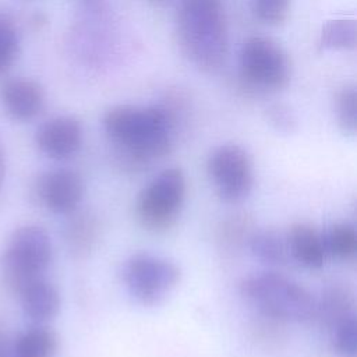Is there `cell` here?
Instances as JSON below:
<instances>
[{
	"label": "cell",
	"mask_w": 357,
	"mask_h": 357,
	"mask_svg": "<svg viewBox=\"0 0 357 357\" xmlns=\"http://www.w3.org/2000/svg\"><path fill=\"white\" fill-rule=\"evenodd\" d=\"M354 291L343 282H332L322 289L321 297L317 300L315 318L322 326L332 328L342 319L354 312Z\"/></svg>",
	"instance_id": "cell-14"
},
{
	"label": "cell",
	"mask_w": 357,
	"mask_h": 357,
	"mask_svg": "<svg viewBox=\"0 0 357 357\" xmlns=\"http://www.w3.org/2000/svg\"><path fill=\"white\" fill-rule=\"evenodd\" d=\"M357 42V25L350 18L328 21L319 36V47L329 50H351Z\"/></svg>",
	"instance_id": "cell-20"
},
{
	"label": "cell",
	"mask_w": 357,
	"mask_h": 357,
	"mask_svg": "<svg viewBox=\"0 0 357 357\" xmlns=\"http://www.w3.org/2000/svg\"><path fill=\"white\" fill-rule=\"evenodd\" d=\"M286 240L290 258L301 266L317 271L325 265L328 252L324 234L314 225L307 222L293 223L286 234Z\"/></svg>",
	"instance_id": "cell-12"
},
{
	"label": "cell",
	"mask_w": 357,
	"mask_h": 357,
	"mask_svg": "<svg viewBox=\"0 0 357 357\" xmlns=\"http://www.w3.org/2000/svg\"><path fill=\"white\" fill-rule=\"evenodd\" d=\"M18 294L25 315L35 322L50 321L60 310L59 290L42 276L28 282Z\"/></svg>",
	"instance_id": "cell-13"
},
{
	"label": "cell",
	"mask_w": 357,
	"mask_h": 357,
	"mask_svg": "<svg viewBox=\"0 0 357 357\" xmlns=\"http://www.w3.org/2000/svg\"><path fill=\"white\" fill-rule=\"evenodd\" d=\"M176 32L183 53L202 70L219 68L227 56L229 33L220 0H181Z\"/></svg>",
	"instance_id": "cell-2"
},
{
	"label": "cell",
	"mask_w": 357,
	"mask_h": 357,
	"mask_svg": "<svg viewBox=\"0 0 357 357\" xmlns=\"http://www.w3.org/2000/svg\"><path fill=\"white\" fill-rule=\"evenodd\" d=\"M155 1H165V0H155Z\"/></svg>",
	"instance_id": "cell-29"
},
{
	"label": "cell",
	"mask_w": 357,
	"mask_h": 357,
	"mask_svg": "<svg viewBox=\"0 0 357 357\" xmlns=\"http://www.w3.org/2000/svg\"><path fill=\"white\" fill-rule=\"evenodd\" d=\"M85 192L79 173L73 169H54L45 173L38 183L40 202L53 213L70 215L78 209Z\"/></svg>",
	"instance_id": "cell-9"
},
{
	"label": "cell",
	"mask_w": 357,
	"mask_h": 357,
	"mask_svg": "<svg viewBox=\"0 0 357 357\" xmlns=\"http://www.w3.org/2000/svg\"><path fill=\"white\" fill-rule=\"evenodd\" d=\"M255 229L252 219L247 213H233L222 220L218 227L216 238L222 251L236 254L241 248L247 247Z\"/></svg>",
	"instance_id": "cell-18"
},
{
	"label": "cell",
	"mask_w": 357,
	"mask_h": 357,
	"mask_svg": "<svg viewBox=\"0 0 357 357\" xmlns=\"http://www.w3.org/2000/svg\"><path fill=\"white\" fill-rule=\"evenodd\" d=\"M187 178L180 167L160 170L138 194L135 215L141 226L163 233L174 226L184 206Z\"/></svg>",
	"instance_id": "cell-4"
},
{
	"label": "cell",
	"mask_w": 357,
	"mask_h": 357,
	"mask_svg": "<svg viewBox=\"0 0 357 357\" xmlns=\"http://www.w3.org/2000/svg\"><path fill=\"white\" fill-rule=\"evenodd\" d=\"M241 78L265 91H279L291 78V63L284 49L271 38L250 36L244 40L238 57Z\"/></svg>",
	"instance_id": "cell-7"
},
{
	"label": "cell",
	"mask_w": 357,
	"mask_h": 357,
	"mask_svg": "<svg viewBox=\"0 0 357 357\" xmlns=\"http://www.w3.org/2000/svg\"><path fill=\"white\" fill-rule=\"evenodd\" d=\"M332 344L337 357H357L356 314L342 319L332 328Z\"/></svg>",
	"instance_id": "cell-23"
},
{
	"label": "cell",
	"mask_w": 357,
	"mask_h": 357,
	"mask_svg": "<svg viewBox=\"0 0 357 357\" xmlns=\"http://www.w3.org/2000/svg\"><path fill=\"white\" fill-rule=\"evenodd\" d=\"M123 279L128 293L144 305L159 304L181 279L180 266L162 255L135 252L123 266Z\"/></svg>",
	"instance_id": "cell-6"
},
{
	"label": "cell",
	"mask_w": 357,
	"mask_h": 357,
	"mask_svg": "<svg viewBox=\"0 0 357 357\" xmlns=\"http://www.w3.org/2000/svg\"><path fill=\"white\" fill-rule=\"evenodd\" d=\"M15 357H54L59 349L57 335L43 325L24 331L15 340Z\"/></svg>",
	"instance_id": "cell-17"
},
{
	"label": "cell",
	"mask_w": 357,
	"mask_h": 357,
	"mask_svg": "<svg viewBox=\"0 0 357 357\" xmlns=\"http://www.w3.org/2000/svg\"><path fill=\"white\" fill-rule=\"evenodd\" d=\"M335 114L340 131L353 137L357 131V92L354 85H344L336 92Z\"/></svg>",
	"instance_id": "cell-21"
},
{
	"label": "cell",
	"mask_w": 357,
	"mask_h": 357,
	"mask_svg": "<svg viewBox=\"0 0 357 357\" xmlns=\"http://www.w3.org/2000/svg\"><path fill=\"white\" fill-rule=\"evenodd\" d=\"M266 119L276 131L283 134L293 132L297 126L293 112L286 105H282V103L271 105L266 109Z\"/></svg>",
	"instance_id": "cell-26"
},
{
	"label": "cell",
	"mask_w": 357,
	"mask_h": 357,
	"mask_svg": "<svg viewBox=\"0 0 357 357\" xmlns=\"http://www.w3.org/2000/svg\"><path fill=\"white\" fill-rule=\"evenodd\" d=\"M241 296L259 314L283 322H308L315 318L317 298L301 283L276 272L264 271L244 278Z\"/></svg>",
	"instance_id": "cell-3"
},
{
	"label": "cell",
	"mask_w": 357,
	"mask_h": 357,
	"mask_svg": "<svg viewBox=\"0 0 357 357\" xmlns=\"http://www.w3.org/2000/svg\"><path fill=\"white\" fill-rule=\"evenodd\" d=\"M208 176L218 197L226 204H240L254 188L255 176L250 153L237 144L215 148L206 162Z\"/></svg>",
	"instance_id": "cell-8"
},
{
	"label": "cell",
	"mask_w": 357,
	"mask_h": 357,
	"mask_svg": "<svg viewBox=\"0 0 357 357\" xmlns=\"http://www.w3.org/2000/svg\"><path fill=\"white\" fill-rule=\"evenodd\" d=\"M53 255L47 231L35 225L18 227L10 237L3 257V272L17 293L32 279L39 278Z\"/></svg>",
	"instance_id": "cell-5"
},
{
	"label": "cell",
	"mask_w": 357,
	"mask_h": 357,
	"mask_svg": "<svg viewBox=\"0 0 357 357\" xmlns=\"http://www.w3.org/2000/svg\"><path fill=\"white\" fill-rule=\"evenodd\" d=\"M0 357H15L14 349L8 344L7 335L4 333L1 326H0Z\"/></svg>",
	"instance_id": "cell-27"
},
{
	"label": "cell",
	"mask_w": 357,
	"mask_h": 357,
	"mask_svg": "<svg viewBox=\"0 0 357 357\" xmlns=\"http://www.w3.org/2000/svg\"><path fill=\"white\" fill-rule=\"evenodd\" d=\"M247 247L257 259L271 266L286 265L290 258L286 236L273 229H255Z\"/></svg>",
	"instance_id": "cell-16"
},
{
	"label": "cell",
	"mask_w": 357,
	"mask_h": 357,
	"mask_svg": "<svg viewBox=\"0 0 357 357\" xmlns=\"http://www.w3.org/2000/svg\"><path fill=\"white\" fill-rule=\"evenodd\" d=\"M82 126L73 116H57L46 120L36 131L39 151L50 159L64 160L74 156L82 144Z\"/></svg>",
	"instance_id": "cell-10"
},
{
	"label": "cell",
	"mask_w": 357,
	"mask_h": 357,
	"mask_svg": "<svg viewBox=\"0 0 357 357\" xmlns=\"http://www.w3.org/2000/svg\"><path fill=\"white\" fill-rule=\"evenodd\" d=\"M75 213V211H74ZM100 236L98 216L91 212H78L70 218L64 229L66 244L71 254L78 258L89 255L96 247Z\"/></svg>",
	"instance_id": "cell-15"
},
{
	"label": "cell",
	"mask_w": 357,
	"mask_h": 357,
	"mask_svg": "<svg viewBox=\"0 0 357 357\" xmlns=\"http://www.w3.org/2000/svg\"><path fill=\"white\" fill-rule=\"evenodd\" d=\"M20 54V35L15 24L0 14V75L7 73Z\"/></svg>",
	"instance_id": "cell-22"
},
{
	"label": "cell",
	"mask_w": 357,
	"mask_h": 357,
	"mask_svg": "<svg viewBox=\"0 0 357 357\" xmlns=\"http://www.w3.org/2000/svg\"><path fill=\"white\" fill-rule=\"evenodd\" d=\"M4 176H6V158H4L3 145H1V142H0V191H1V188H3Z\"/></svg>",
	"instance_id": "cell-28"
},
{
	"label": "cell",
	"mask_w": 357,
	"mask_h": 357,
	"mask_svg": "<svg viewBox=\"0 0 357 357\" xmlns=\"http://www.w3.org/2000/svg\"><path fill=\"white\" fill-rule=\"evenodd\" d=\"M174 120L159 106H116L106 112L103 127L116 145L117 165L128 173L146 169L173 146Z\"/></svg>",
	"instance_id": "cell-1"
},
{
	"label": "cell",
	"mask_w": 357,
	"mask_h": 357,
	"mask_svg": "<svg viewBox=\"0 0 357 357\" xmlns=\"http://www.w3.org/2000/svg\"><path fill=\"white\" fill-rule=\"evenodd\" d=\"M284 325L286 322L283 321L258 312V319L254 322L251 331L255 340L271 349L280 346V343L286 339Z\"/></svg>",
	"instance_id": "cell-24"
},
{
	"label": "cell",
	"mask_w": 357,
	"mask_h": 357,
	"mask_svg": "<svg viewBox=\"0 0 357 357\" xmlns=\"http://www.w3.org/2000/svg\"><path fill=\"white\" fill-rule=\"evenodd\" d=\"M0 103L13 120L31 121L45 107V91L32 78H8L0 85Z\"/></svg>",
	"instance_id": "cell-11"
},
{
	"label": "cell",
	"mask_w": 357,
	"mask_h": 357,
	"mask_svg": "<svg viewBox=\"0 0 357 357\" xmlns=\"http://www.w3.org/2000/svg\"><path fill=\"white\" fill-rule=\"evenodd\" d=\"M325 248L339 261H351L357 254V231L349 222H336L324 234Z\"/></svg>",
	"instance_id": "cell-19"
},
{
	"label": "cell",
	"mask_w": 357,
	"mask_h": 357,
	"mask_svg": "<svg viewBox=\"0 0 357 357\" xmlns=\"http://www.w3.org/2000/svg\"><path fill=\"white\" fill-rule=\"evenodd\" d=\"M290 3L291 0H252V11L261 22L278 25L287 18Z\"/></svg>",
	"instance_id": "cell-25"
}]
</instances>
